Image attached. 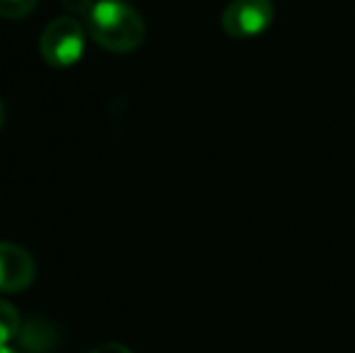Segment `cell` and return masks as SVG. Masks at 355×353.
<instances>
[{"label": "cell", "instance_id": "obj_2", "mask_svg": "<svg viewBox=\"0 0 355 353\" xmlns=\"http://www.w3.org/2000/svg\"><path fill=\"white\" fill-rule=\"evenodd\" d=\"M39 51L49 66L68 68L85 53V29L73 15H63L46 24L39 39Z\"/></svg>", "mask_w": 355, "mask_h": 353}, {"label": "cell", "instance_id": "obj_6", "mask_svg": "<svg viewBox=\"0 0 355 353\" xmlns=\"http://www.w3.org/2000/svg\"><path fill=\"white\" fill-rule=\"evenodd\" d=\"M39 0H0V17L22 19L37 8Z\"/></svg>", "mask_w": 355, "mask_h": 353}, {"label": "cell", "instance_id": "obj_3", "mask_svg": "<svg viewBox=\"0 0 355 353\" xmlns=\"http://www.w3.org/2000/svg\"><path fill=\"white\" fill-rule=\"evenodd\" d=\"M271 0H232L223 12V29L232 39H257L273 24Z\"/></svg>", "mask_w": 355, "mask_h": 353}, {"label": "cell", "instance_id": "obj_5", "mask_svg": "<svg viewBox=\"0 0 355 353\" xmlns=\"http://www.w3.org/2000/svg\"><path fill=\"white\" fill-rule=\"evenodd\" d=\"M22 332V320L12 302L0 300V346H10Z\"/></svg>", "mask_w": 355, "mask_h": 353}, {"label": "cell", "instance_id": "obj_8", "mask_svg": "<svg viewBox=\"0 0 355 353\" xmlns=\"http://www.w3.org/2000/svg\"><path fill=\"white\" fill-rule=\"evenodd\" d=\"M89 353H133L131 349H126L123 344H102L97 349H92Z\"/></svg>", "mask_w": 355, "mask_h": 353}, {"label": "cell", "instance_id": "obj_7", "mask_svg": "<svg viewBox=\"0 0 355 353\" xmlns=\"http://www.w3.org/2000/svg\"><path fill=\"white\" fill-rule=\"evenodd\" d=\"M63 8H66L73 17H87L94 8V0H63Z\"/></svg>", "mask_w": 355, "mask_h": 353}, {"label": "cell", "instance_id": "obj_9", "mask_svg": "<svg viewBox=\"0 0 355 353\" xmlns=\"http://www.w3.org/2000/svg\"><path fill=\"white\" fill-rule=\"evenodd\" d=\"M5 123V109H3V102H0V128H3Z\"/></svg>", "mask_w": 355, "mask_h": 353}, {"label": "cell", "instance_id": "obj_10", "mask_svg": "<svg viewBox=\"0 0 355 353\" xmlns=\"http://www.w3.org/2000/svg\"><path fill=\"white\" fill-rule=\"evenodd\" d=\"M0 353H15V351L10 346H0Z\"/></svg>", "mask_w": 355, "mask_h": 353}, {"label": "cell", "instance_id": "obj_4", "mask_svg": "<svg viewBox=\"0 0 355 353\" xmlns=\"http://www.w3.org/2000/svg\"><path fill=\"white\" fill-rule=\"evenodd\" d=\"M37 264L24 247L0 242V293H19L32 286Z\"/></svg>", "mask_w": 355, "mask_h": 353}, {"label": "cell", "instance_id": "obj_1", "mask_svg": "<svg viewBox=\"0 0 355 353\" xmlns=\"http://www.w3.org/2000/svg\"><path fill=\"white\" fill-rule=\"evenodd\" d=\"M92 39L114 53H128L145 39V22L136 8L123 0H97L87 15Z\"/></svg>", "mask_w": 355, "mask_h": 353}]
</instances>
